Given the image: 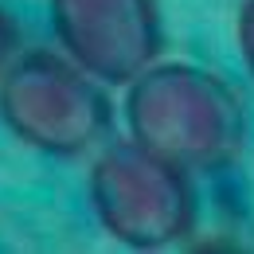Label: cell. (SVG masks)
Segmentation results:
<instances>
[{"label":"cell","instance_id":"obj_2","mask_svg":"<svg viewBox=\"0 0 254 254\" xmlns=\"http://www.w3.org/2000/svg\"><path fill=\"white\" fill-rule=\"evenodd\" d=\"M0 122L28 149L70 160L106 145L114 102L70 55L20 51L0 74Z\"/></svg>","mask_w":254,"mask_h":254},{"label":"cell","instance_id":"obj_4","mask_svg":"<svg viewBox=\"0 0 254 254\" xmlns=\"http://www.w3.org/2000/svg\"><path fill=\"white\" fill-rule=\"evenodd\" d=\"M63 55L106 86H129L164 51L157 0H47Z\"/></svg>","mask_w":254,"mask_h":254},{"label":"cell","instance_id":"obj_5","mask_svg":"<svg viewBox=\"0 0 254 254\" xmlns=\"http://www.w3.org/2000/svg\"><path fill=\"white\" fill-rule=\"evenodd\" d=\"M20 55V28L12 20V12L0 4V74L8 70V63Z\"/></svg>","mask_w":254,"mask_h":254},{"label":"cell","instance_id":"obj_3","mask_svg":"<svg viewBox=\"0 0 254 254\" xmlns=\"http://www.w3.org/2000/svg\"><path fill=\"white\" fill-rule=\"evenodd\" d=\"M90 211L102 231L129 251H164L195 227L191 172L133 137L98 149L86 176Z\"/></svg>","mask_w":254,"mask_h":254},{"label":"cell","instance_id":"obj_1","mask_svg":"<svg viewBox=\"0 0 254 254\" xmlns=\"http://www.w3.org/2000/svg\"><path fill=\"white\" fill-rule=\"evenodd\" d=\"M129 137L188 172H223L247 153V106L239 90L207 66L153 63L126 86Z\"/></svg>","mask_w":254,"mask_h":254},{"label":"cell","instance_id":"obj_6","mask_svg":"<svg viewBox=\"0 0 254 254\" xmlns=\"http://www.w3.org/2000/svg\"><path fill=\"white\" fill-rule=\"evenodd\" d=\"M239 51L254 78V0H243V8H239Z\"/></svg>","mask_w":254,"mask_h":254}]
</instances>
